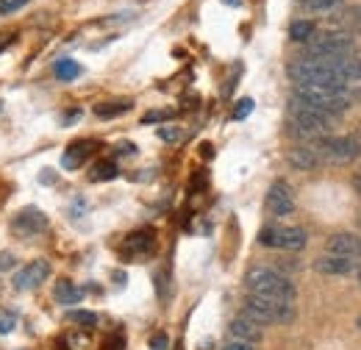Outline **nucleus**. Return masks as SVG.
Returning <instances> with one entry per match:
<instances>
[{
    "label": "nucleus",
    "mask_w": 361,
    "mask_h": 350,
    "mask_svg": "<svg viewBox=\"0 0 361 350\" xmlns=\"http://www.w3.org/2000/svg\"><path fill=\"white\" fill-rule=\"evenodd\" d=\"M167 117H170V111H150V114L142 117V123H159V120H167Z\"/></svg>",
    "instance_id": "nucleus-30"
},
{
    "label": "nucleus",
    "mask_w": 361,
    "mask_h": 350,
    "mask_svg": "<svg viewBox=\"0 0 361 350\" xmlns=\"http://www.w3.org/2000/svg\"><path fill=\"white\" fill-rule=\"evenodd\" d=\"M331 120L334 117H328V114H322V111H317L314 106H309L306 100H300L298 95H292L289 97V126H292V131L298 133V136H328L331 131Z\"/></svg>",
    "instance_id": "nucleus-3"
},
{
    "label": "nucleus",
    "mask_w": 361,
    "mask_h": 350,
    "mask_svg": "<svg viewBox=\"0 0 361 350\" xmlns=\"http://www.w3.org/2000/svg\"><path fill=\"white\" fill-rule=\"evenodd\" d=\"M228 334H231L233 342H247V345H259V342H262V325H256V322L247 320L245 314L236 317V320H231Z\"/></svg>",
    "instance_id": "nucleus-11"
},
{
    "label": "nucleus",
    "mask_w": 361,
    "mask_h": 350,
    "mask_svg": "<svg viewBox=\"0 0 361 350\" xmlns=\"http://www.w3.org/2000/svg\"><path fill=\"white\" fill-rule=\"evenodd\" d=\"M90 147H92V142H75V145H70V153H64L61 164H64L67 170L81 167V164H84V159L90 156Z\"/></svg>",
    "instance_id": "nucleus-16"
},
{
    "label": "nucleus",
    "mask_w": 361,
    "mask_h": 350,
    "mask_svg": "<svg viewBox=\"0 0 361 350\" xmlns=\"http://www.w3.org/2000/svg\"><path fill=\"white\" fill-rule=\"evenodd\" d=\"M170 348V339L164 337V334H156L153 339H150V350H167Z\"/></svg>",
    "instance_id": "nucleus-29"
},
{
    "label": "nucleus",
    "mask_w": 361,
    "mask_h": 350,
    "mask_svg": "<svg viewBox=\"0 0 361 350\" xmlns=\"http://www.w3.org/2000/svg\"><path fill=\"white\" fill-rule=\"evenodd\" d=\"M353 186H356V192H359V195H361V173L356 175V181H353Z\"/></svg>",
    "instance_id": "nucleus-35"
},
{
    "label": "nucleus",
    "mask_w": 361,
    "mask_h": 350,
    "mask_svg": "<svg viewBox=\"0 0 361 350\" xmlns=\"http://www.w3.org/2000/svg\"><path fill=\"white\" fill-rule=\"evenodd\" d=\"M242 314L247 320H253L256 325H272V322H292L295 320V303L286 301H270V298H259V295H247Z\"/></svg>",
    "instance_id": "nucleus-4"
},
{
    "label": "nucleus",
    "mask_w": 361,
    "mask_h": 350,
    "mask_svg": "<svg viewBox=\"0 0 361 350\" xmlns=\"http://www.w3.org/2000/svg\"><path fill=\"white\" fill-rule=\"evenodd\" d=\"M70 320L73 322H78V325H84V328H94L97 325V314H92V311H70Z\"/></svg>",
    "instance_id": "nucleus-24"
},
{
    "label": "nucleus",
    "mask_w": 361,
    "mask_h": 350,
    "mask_svg": "<svg viewBox=\"0 0 361 350\" xmlns=\"http://www.w3.org/2000/svg\"><path fill=\"white\" fill-rule=\"evenodd\" d=\"M226 6H242V0H223Z\"/></svg>",
    "instance_id": "nucleus-36"
},
{
    "label": "nucleus",
    "mask_w": 361,
    "mask_h": 350,
    "mask_svg": "<svg viewBox=\"0 0 361 350\" xmlns=\"http://www.w3.org/2000/svg\"><path fill=\"white\" fill-rule=\"evenodd\" d=\"M25 6H28V0H0V14H14Z\"/></svg>",
    "instance_id": "nucleus-27"
},
{
    "label": "nucleus",
    "mask_w": 361,
    "mask_h": 350,
    "mask_svg": "<svg viewBox=\"0 0 361 350\" xmlns=\"http://www.w3.org/2000/svg\"><path fill=\"white\" fill-rule=\"evenodd\" d=\"M342 0H300V6L306 8V11H334L336 6H339Z\"/></svg>",
    "instance_id": "nucleus-22"
},
{
    "label": "nucleus",
    "mask_w": 361,
    "mask_h": 350,
    "mask_svg": "<svg viewBox=\"0 0 361 350\" xmlns=\"http://www.w3.org/2000/svg\"><path fill=\"white\" fill-rule=\"evenodd\" d=\"M17 264V259L11 256V253H0V272H6V270H11Z\"/></svg>",
    "instance_id": "nucleus-31"
},
{
    "label": "nucleus",
    "mask_w": 361,
    "mask_h": 350,
    "mask_svg": "<svg viewBox=\"0 0 361 350\" xmlns=\"http://www.w3.org/2000/svg\"><path fill=\"white\" fill-rule=\"evenodd\" d=\"M259 242L275 251H303L309 245V234L298 225H267L259 231Z\"/></svg>",
    "instance_id": "nucleus-6"
},
{
    "label": "nucleus",
    "mask_w": 361,
    "mask_h": 350,
    "mask_svg": "<svg viewBox=\"0 0 361 350\" xmlns=\"http://www.w3.org/2000/svg\"><path fill=\"white\" fill-rule=\"evenodd\" d=\"M289 164L300 173H309V170H317L322 164V156L314 145H298L289 150Z\"/></svg>",
    "instance_id": "nucleus-13"
},
{
    "label": "nucleus",
    "mask_w": 361,
    "mask_h": 350,
    "mask_svg": "<svg viewBox=\"0 0 361 350\" xmlns=\"http://www.w3.org/2000/svg\"><path fill=\"white\" fill-rule=\"evenodd\" d=\"M359 328H361V317H359Z\"/></svg>",
    "instance_id": "nucleus-37"
},
{
    "label": "nucleus",
    "mask_w": 361,
    "mask_h": 350,
    "mask_svg": "<svg viewBox=\"0 0 361 350\" xmlns=\"http://www.w3.org/2000/svg\"><path fill=\"white\" fill-rule=\"evenodd\" d=\"M114 175H117V164L114 162H100L92 170V181H111Z\"/></svg>",
    "instance_id": "nucleus-21"
},
{
    "label": "nucleus",
    "mask_w": 361,
    "mask_h": 350,
    "mask_svg": "<svg viewBox=\"0 0 361 350\" xmlns=\"http://www.w3.org/2000/svg\"><path fill=\"white\" fill-rule=\"evenodd\" d=\"M267 209H270L275 217H289L295 212V198H292V189L289 183L283 181H275L267 192Z\"/></svg>",
    "instance_id": "nucleus-8"
},
{
    "label": "nucleus",
    "mask_w": 361,
    "mask_h": 350,
    "mask_svg": "<svg viewBox=\"0 0 361 350\" xmlns=\"http://www.w3.org/2000/svg\"><path fill=\"white\" fill-rule=\"evenodd\" d=\"M17 328V314L14 311H0V337H6V334H11Z\"/></svg>",
    "instance_id": "nucleus-25"
},
{
    "label": "nucleus",
    "mask_w": 361,
    "mask_h": 350,
    "mask_svg": "<svg viewBox=\"0 0 361 350\" xmlns=\"http://www.w3.org/2000/svg\"><path fill=\"white\" fill-rule=\"evenodd\" d=\"M253 106H256V103H253L250 97H242V100L236 103V109H233V120H245V117L253 111Z\"/></svg>",
    "instance_id": "nucleus-26"
},
{
    "label": "nucleus",
    "mask_w": 361,
    "mask_h": 350,
    "mask_svg": "<svg viewBox=\"0 0 361 350\" xmlns=\"http://www.w3.org/2000/svg\"><path fill=\"white\" fill-rule=\"evenodd\" d=\"M128 109H131V103H103V106H97V109H94V114H97L100 120H111V117L126 114Z\"/></svg>",
    "instance_id": "nucleus-19"
},
{
    "label": "nucleus",
    "mask_w": 361,
    "mask_h": 350,
    "mask_svg": "<svg viewBox=\"0 0 361 350\" xmlns=\"http://www.w3.org/2000/svg\"><path fill=\"white\" fill-rule=\"evenodd\" d=\"M150 245H153V234H150V231L134 234V236L128 239V248H131V251H150Z\"/></svg>",
    "instance_id": "nucleus-23"
},
{
    "label": "nucleus",
    "mask_w": 361,
    "mask_h": 350,
    "mask_svg": "<svg viewBox=\"0 0 361 350\" xmlns=\"http://www.w3.org/2000/svg\"><path fill=\"white\" fill-rule=\"evenodd\" d=\"M159 139H164V142H178L180 128H159Z\"/></svg>",
    "instance_id": "nucleus-28"
},
{
    "label": "nucleus",
    "mask_w": 361,
    "mask_h": 350,
    "mask_svg": "<svg viewBox=\"0 0 361 350\" xmlns=\"http://www.w3.org/2000/svg\"><path fill=\"white\" fill-rule=\"evenodd\" d=\"M11 228L17 231V234H25V236H31V234H42L47 228V217L45 212H39V209H23L17 217L11 219Z\"/></svg>",
    "instance_id": "nucleus-10"
},
{
    "label": "nucleus",
    "mask_w": 361,
    "mask_h": 350,
    "mask_svg": "<svg viewBox=\"0 0 361 350\" xmlns=\"http://www.w3.org/2000/svg\"><path fill=\"white\" fill-rule=\"evenodd\" d=\"M356 50L353 37L348 34H319L312 37V42L306 44V59H319V61H336V59H350V53Z\"/></svg>",
    "instance_id": "nucleus-5"
},
{
    "label": "nucleus",
    "mask_w": 361,
    "mask_h": 350,
    "mask_svg": "<svg viewBox=\"0 0 361 350\" xmlns=\"http://www.w3.org/2000/svg\"><path fill=\"white\" fill-rule=\"evenodd\" d=\"M56 78H61V81H73V78H78L81 76V67L73 61V59H61V61H56Z\"/></svg>",
    "instance_id": "nucleus-18"
},
{
    "label": "nucleus",
    "mask_w": 361,
    "mask_h": 350,
    "mask_svg": "<svg viewBox=\"0 0 361 350\" xmlns=\"http://www.w3.org/2000/svg\"><path fill=\"white\" fill-rule=\"evenodd\" d=\"M245 286H247L250 295L295 303V284L286 275H281L278 270H272V267H253L245 275Z\"/></svg>",
    "instance_id": "nucleus-2"
},
{
    "label": "nucleus",
    "mask_w": 361,
    "mask_h": 350,
    "mask_svg": "<svg viewBox=\"0 0 361 350\" xmlns=\"http://www.w3.org/2000/svg\"><path fill=\"white\" fill-rule=\"evenodd\" d=\"M348 17H350V23L356 25V31H359V34H361V6H353Z\"/></svg>",
    "instance_id": "nucleus-32"
},
{
    "label": "nucleus",
    "mask_w": 361,
    "mask_h": 350,
    "mask_svg": "<svg viewBox=\"0 0 361 350\" xmlns=\"http://www.w3.org/2000/svg\"><path fill=\"white\" fill-rule=\"evenodd\" d=\"M223 350H256V345H247V342H233V339H231Z\"/></svg>",
    "instance_id": "nucleus-33"
},
{
    "label": "nucleus",
    "mask_w": 361,
    "mask_h": 350,
    "mask_svg": "<svg viewBox=\"0 0 361 350\" xmlns=\"http://www.w3.org/2000/svg\"><path fill=\"white\" fill-rule=\"evenodd\" d=\"M117 153H120V156H134L136 147L131 145V142H126V145H120V147H117Z\"/></svg>",
    "instance_id": "nucleus-34"
},
{
    "label": "nucleus",
    "mask_w": 361,
    "mask_h": 350,
    "mask_svg": "<svg viewBox=\"0 0 361 350\" xmlns=\"http://www.w3.org/2000/svg\"><path fill=\"white\" fill-rule=\"evenodd\" d=\"M47 275H50V264L45 259H37V262H31L28 267H23L17 275H14V286L20 289V292H25V289H37L39 284H45Z\"/></svg>",
    "instance_id": "nucleus-9"
},
{
    "label": "nucleus",
    "mask_w": 361,
    "mask_h": 350,
    "mask_svg": "<svg viewBox=\"0 0 361 350\" xmlns=\"http://www.w3.org/2000/svg\"><path fill=\"white\" fill-rule=\"evenodd\" d=\"M322 156V162H353L361 156L359 136H322L314 145Z\"/></svg>",
    "instance_id": "nucleus-7"
},
{
    "label": "nucleus",
    "mask_w": 361,
    "mask_h": 350,
    "mask_svg": "<svg viewBox=\"0 0 361 350\" xmlns=\"http://www.w3.org/2000/svg\"><path fill=\"white\" fill-rule=\"evenodd\" d=\"M359 284H361V272H359Z\"/></svg>",
    "instance_id": "nucleus-38"
},
{
    "label": "nucleus",
    "mask_w": 361,
    "mask_h": 350,
    "mask_svg": "<svg viewBox=\"0 0 361 350\" xmlns=\"http://www.w3.org/2000/svg\"><path fill=\"white\" fill-rule=\"evenodd\" d=\"M314 34H317V25L312 20H295V23L289 25V40H292V42L309 44Z\"/></svg>",
    "instance_id": "nucleus-17"
},
{
    "label": "nucleus",
    "mask_w": 361,
    "mask_h": 350,
    "mask_svg": "<svg viewBox=\"0 0 361 350\" xmlns=\"http://www.w3.org/2000/svg\"><path fill=\"white\" fill-rule=\"evenodd\" d=\"M328 253L345 256V259H361V236L359 234H334L328 239Z\"/></svg>",
    "instance_id": "nucleus-12"
},
{
    "label": "nucleus",
    "mask_w": 361,
    "mask_h": 350,
    "mask_svg": "<svg viewBox=\"0 0 361 350\" xmlns=\"http://www.w3.org/2000/svg\"><path fill=\"white\" fill-rule=\"evenodd\" d=\"M339 61H319V59H300L292 61L286 76L295 87H322V89H348V78L339 70Z\"/></svg>",
    "instance_id": "nucleus-1"
},
{
    "label": "nucleus",
    "mask_w": 361,
    "mask_h": 350,
    "mask_svg": "<svg viewBox=\"0 0 361 350\" xmlns=\"http://www.w3.org/2000/svg\"><path fill=\"white\" fill-rule=\"evenodd\" d=\"M356 259H345V256H334V253H328V256H319L314 262V270L319 275H350V272H356Z\"/></svg>",
    "instance_id": "nucleus-14"
},
{
    "label": "nucleus",
    "mask_w": 361,
    "mask_h": 350,
    "mask_svg": "<svg viewBox=\"0 0 361 350\" xmlns=\"http://www.w3.org/2000/svg\"><path fill=\"white\" fill-rule=\"evenodd\" d=\"M53 295H56V301H59L61 306H75V303L84 301V289L75 286L73 281H59L56 289H53Z\"/></svg>",
    "instance_id": "nucleus-15"
},
{
    "label": "nucleus",
    "mask_w": 361,
    "mask_h": 350,
    "mask_svg": "<svg viewBox=\"0 0 361 350\" xmlns=\"http://www.w3.org/2000/svg\"><path fill=\"white\" fill-rule=\"evenodd\" d=\"M339 70L348 78V84L350 81H361V59H342L339 61Z\"/></svg>",
    "instance_id": "nucleus-20"
}]
</instances>
